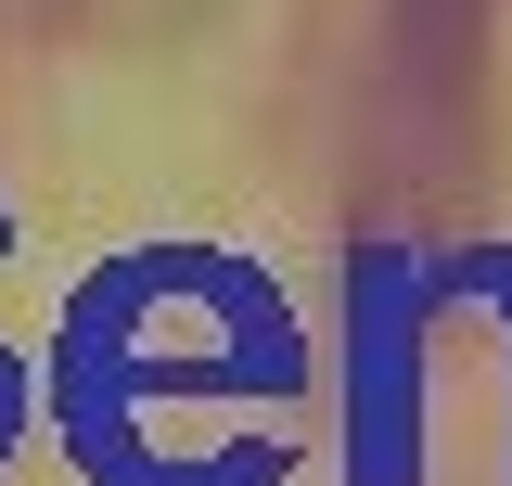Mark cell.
Returning <instances> with one entry per match:
<instances>
[{"instance_id": "obj_1", "label": "cell", "mask_w": 512, "mask_h": 486, "mask_svg": "<svg viewBox=\"0 0 512 486\" xmlns=\"http://www.w3.org/2000/svg\"><path fill=\"white\" fill-rule=\"evenodd\" d=\"M282 397V346L244 282H141V295H90L77 320V423H90V474L128 486H205V461H244V423Z\"/></svg>"}]
</instances>
